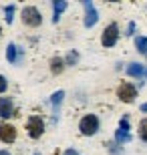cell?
<instances>
[{
    "label": "cell",
    "instance_id": "obj_21",
    "mask_svg": "<svg viewBox=\"0 0 147 155\" xmlns=\"http://www.w3.org/2000/svg\"><path fill=\"white\" fill-rule=\"evenodd\" d=\"M133 32H135V22H129V26H127V35H133Z\"/></svg>",
    "mask_w": 147,
    "mask_h": 155
},
{
    "label": "cell",
    "instance_id": "obj_12",
    "mask_svg": "<svg viewBox=\"0 0 147 155\" xmlns=\"http://www.w3.org/2000/svg\"><path fill=\"white\" fill-rule=\"evenodd\" d=\"M127 75L133 77V79H141V77L145 75V69H143V64H139V63H131V64H127Z\"/></svg>",
    "mask_w": 147,
    "mask_h": 155
},
{
    "label": "cell",
    "instance_id": "obj_4",
    "mask_svg": "<svg viewBox=\"0 0 147 155\" xmlns=\"http://www.w3.org/2000/svg\"><path fill=\"white\" fill-rule=\"evenodd\" d=\"M26 131L32 139H38L42 133H45V121L40 119L38 115H32L28 121H26Z\"/></svg>",
    "mask_w": 147,
    "mask_h": 155
},
{
    "label": "cell",
    "instance_id": "obj_15",
    "mask_svg": "<svg viewBox=\"0 0 147 155\" xmlns=\"http://www.w3.org/2000/svg\"><path fill=\"white\" fill-rule=\"evenodd\" d=\"M135 48L141 54H147V36H137L135 38Z\"/></svg>",
    "mask_w": 147,
    "mask_h": 155
},
{
    "label": "cell",
    "instance_id": "obj_18",
    "mask_svg": "<svg viewBox=\"0 0 147 155\" xmlns=\"http://www.w3.org/2000/svg\"><path fill=\"white\" fill-rule=\"evenodd\" d=\"M77 61H79V54H77V52H68V54H67V58H65V67H67V64H68V67H73V64H77Z\"/></svg>",
    "mask_w": 147,
    "mask_h": 155
},
{
    "label": "cell",
    "instance_id": "obj_16",
    "mask_svg": "<svg viewBox=\"0 0 147 155\" xmlns=\"http://www.w3.org/2000/svg\"><path fill=\"white\" fill-rule=\"evenodd\" d=\"M14 10H16V6H14V4H10V6H6V8H4V14H6V22H8V24H12V20H14Z\"/></svg>",
    "mask_w": 147,
    "mask_h": 155
},
{
    "label": "cell",
    "instance_id": "obj_5",
    "mask_svg": "<svg viewBox=\"0 0 147 155\" xmlns=\"http://www.w3.org/2000/svg\"><path fill=\"white\" fill-rule=\"evenodd\" d=\"M117 40H119V26L115 22H111L107 26V28L103 30V36H101V42H103V46H115L117 45Z\"/></svg>",
    "mask_w": 147,
    "mask_h": 155
},
{
    "label": "cell",
    "instance_id": "obj_7",
    "mask_svg": "<svg viewBox=\"0 0 147 155\" xmlns=\"http://www.w3.org/2000/svg\"><path fill=\"white\" fill-rule=\"evenodd\" d=\"M117 97L123 101V103H133L137 97V89L131 83H121L117 89Z\"/></svg>",
    "mask_w": 147,
    "mask_h": 155
},
{
    "label": "cell",
    "instance_id": "obj_25",
    "mask_svg": "<svg viewBox=\"0 0 147 155\" xmlns=\"http://www.w3.org/2000/svg\"><path fill=\"white\" fill-rule=\"evenodd\" d=\"M143 77H147V69H145V75H143Z\"/></svg>",
    "mask_w": 147,
    "mask_h": 155
},
{
    "label": "cell",
    "instance_id": "obj_3",
    "mask_svg": "<svg viewBox=\"0 0 147 155\" xmlns=\"http://www.w3.org/2000/svg\"><path fill=\"white\" fill-rule=\"evenodd\" d=\"M131 141V127H129V119L123 117L119 121V127L115 131V143L117 145H123V143H129Z\"/></svg>",
    "mask_w": 147,
    "mask_h": 155
},
{
    "label": "cell",
    "instance_id": "obj_13",
    "mask_svg": "<svg viewBox=\"0 0 147 155\" xmlns=\"http://www.w3.org/2000/svg\"><path fill=\"white\" fill-rule=\"evenodd\" d=\"M6 58H8V63H12V64L18 63V48H16L14 42H10V45L6 46Z\"/></svg>",
    "mask_w": 147,
    "mask_h": 155
},
{
    "label": "cell",
    "instance_id": "obj_14",
    "mask_svg": "<svg viewBox=\"0 0 147 155\" xmlns=\"http://www.w3.org/2000/svg\"><path fill=\"white\" fill-rule=\"evenodd\" d=\"M62 71H65V61L58 58V57H55L51 61V73H52V75H61Z\"/></svg>",
    "mask_w": 147,
    "mask_h": 155
},
{
    "label": "cell",
    "instance_id": "obj_22",
    "mask_svg": "<svg viewBox=\"0 0 147 155\" xmlns=\"http://www.w3.org/2000/svg\"><path fill=\"white\" fill-rule=\"evenodd\" d=\"M62 155H81V153H79L77 149H67V151H65Z\"/></svg>",
    "mask_w": 147,
    "mask_h": 155
},
{
    "label": "cell",
    "instance_id": "obj_24",
    "mask_svg": "<svg viewBox=\"0 0 147 155\" xmlns=\"http://www.w3.org/2000/svg\"><path fill=\"white\" fill-rule=\"evenodd\" d=\"M0 155H10V153H8L6 149H0Z\"/></svg>",
    "mask_w": 147,
    "mask_h": 155
},
{
    "label": "cell",
    "instance_id": "obj_17",
    "mask_svg": "<svg viewBox=\"0 0 147 155\" xmlns=\"http://www.w3.org/2000/svg\"><path fill=\"white\" fill-rule=\"evenodd\" d=\"M139 137H141L143 141L147 143V117L139 121Z\"/></svg>",
    "mask_w": 147,
    "mask_h": 155
},
{
    "label": "cell",
    "instance_id": "obj_23",
    "mask_svg": "<svg viewBox=\"0 0 147 155\" xmlns=\"http://www.w3.org/2000/svg\"><path fill=\"white\" fill-rule=\"evenodd\" d=\"M141 111H143V113H147V103H143V105H141Z\"/></svg>",
    "mask_w": 147,
    "mask_h": 155
},
{
    "label": "cell",
    "instance_id": "obj_10",
    "mask_svg": "<svg viewBox=\"0 0 147 155\" xmlns=\"http://www.w3.org/2000/svg\"><path fill=\"white\" fill-rule=\"evenodd\" d=\"M62 99H65V91H57L51 95V105H52V119H55V123H57L58 119V113H61V103Z\"/></svg>",
    "mask_w": 147,
    "mask_h": 155
},
{
    "label": "cell",
    "instance_id": "obj_8",
    "mask_svg": "<svg viewBox=\"0 0 147 155\" xmlns=\"http://www.w3.org/2000/svg\"><path fill=\"white\" fill-rule=\"evenodd\" d=\"M16 139V127L10 123H0V141L2 143H12Z\"/></svg>",
    "mask_w": 147,
    "mask_h": 155
},
{
    "label": "cell",
    "instance_id": "obj_6",
    "mask_svg": "<svg viewBox=\"0 0 147 155\" xmlns=\"http://www.w3.org/2000/svg\"><path fill=\"white\" fill-rule=\"evenodd\" d=\"M83 8H85V26L87 28H93L97 24V20H99V12H97L95 4L91 2V0H83Z\"/></svg>",
    "mask_w": 147,
    "mask_h": 155
},
{
    "label": "cell",
    "instance_id": "obj_2",
    "mask_svg": "<svg viewBox=\"0 0 147 155\" xmlns=\"http://www.w3.org/2000/svg\"><path fill=\"white\" fill-rule=\"evenodd\" d=\"M79 129H81L83 135H87V137L95 135V133L99 131V117L97 115H85L79 121Z\"/></svg>",
    "mask_w": 147,
    "mask_h": 155
},
{
    "label": "cell",
    "instance_id": "obj_20",
    "mask_svg": "<svg viewBox=\"0 0 147 155\" xmlns=\"http://www.w3.org/2000/svg\"><path fill=\"white\" fill-rule=\"evenodd\" d=\"M6 89H8V81H6L2 75H0V95H2V93H4Z\"/></svg>",
    "mask_w": 147,
    "mask_h": 155
},
{
    "label": "cell",
    "instance_id": "obj_26",
    "mask_svg": "<svg viewBox=\"0 0 147 155\" xmlns=\"http://www.w3.org/2000/svg\"><path fill=\"white\" fill-rule=\"evenodd\" d=\"M34 155H40V153H34Z\"/></svg>",
    "mask_w": 147,
    "mask_h": 155
},
{
    "label": "cell",
    "instance_id": "obj_1",
    "mask_svg": "<svg viewBox=\"0 0 147 155\" xmlns=\"http://www.w3.org/2000/svg\"><path fill=\"white\" fill-rule=\"evenodd\" d=\"M20 16H22V22L26 24V26H30V28H36V26L42 24L40 10H38V8H34V6H24Z\"/></svg>",
    "mask_w": 147,
    "mask_h": 155
},
{
    "label": "cell",
    "instance_id": "obj_9",
    "mask_svg": "<svg viewBox=\"0 0 147 155\" xmlns=\"http://www.w3.org/2000/svg\"><path fill=\"white\" fill-rule=\"evenodd\" d=\"M14 113H16V111H14V103H12V99L0 97V117H2V119H8V117H12Z\"/></svg>",
    "mask_w": 147,
    "mask_h": 155
},
{
    "label": "cell",
    "instance_id": "obj_19",
    "mask_svg": "<svg viewBox=\"0 0 147 155\" xmlns=\"http://www.w3.org/2000/svg\"><path fill=\"white\" fill-rule=\"evenodd\" d=\"M107 147H109V151H111L113 155H123V149H121V147H117V143H109Z\"/></svg>",
    "mask_w": 147,
    "mask_h": 155
},
{
    "label": "cell",
    "instance_id": "obj_11",
    "mask_svg": "<svg viewBox=\"0 0 147 155\" xmlns=\"http://www.w3.org/2000/svg\"><path fill=\"white\" fill-rule=\"evenodd\" d=\"M67 2H65V0H55V2H52V22L57 24L58 20H61V14L65 10H67Z\"/></svg>",
    "mask_w": 147,
    "mask_h": 155
}]
</instances>
